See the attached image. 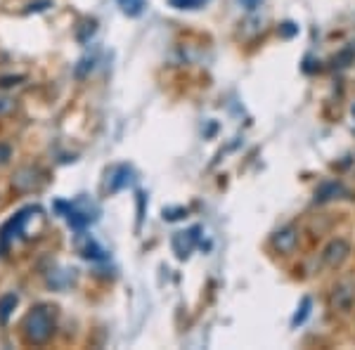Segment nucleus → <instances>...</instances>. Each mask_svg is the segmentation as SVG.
<instances>
[{"label":"nucleus","mask_w":355,"mask_h":350,"mask_svg":"<svg viewBox=\"0 0 355 350\" xmlns=\"http://www.w3.org/2000/svg\"><path fill=\"white\" fill-rule=\"evenodd\" d=\"M348 256H351V244H348L346 239H331V242L324 246V251H322L324 265L331 268V270L341 268L343 263L348 261Z\"/></svg>","instance_id":"2"},{"label":"nucleus","mask_w":355,"mask_h":350,"mask_svg":"<svg viewBox=\"0 0 355 350\" xmlns=\"http://www.w3.org/2000/svg\"><path fill=\"white\" fill-rule=\"evenodd\" d=\"M296 31H299V28H296L294 24H284V26H282V33H284L287 38H289V36H294Z\"/></svg>","instance_id":"16"},{"label":"nucleus","mask_w":355,"mask_h":350,"mask_svg":"<svg viewBox=\"0 0 355 350\" xmlns=\"http://www.w3.org/2000/svg\"><path fill=\"white\" fill-rule=\"evenodd\" d=\"M311 306H313L311 298H303V301H301V308L296 310V315H294V320H291V324L299 326V324L306 322V317H308V315H311Z\"/></svg>","instance_id":"10"},{"label":"nucleus","mask_w":355,"mask_h":350,"mask_svg":"<svg viewBox=\"0 0 355 350\" xmlns=\"http://www.w3.org/2000/svg\"><path fill=\"white\" fill-rule=\"evenodd\" d=\"M41 173H38L36 168H31V166H26V168H19L12 177V187L19 189V192H31V189H38L41 187Z\"/></svg>","instance_id":"4"},{"label":"nucleus","mask_w":355,"mask_h":350,"mask_svg":"<svg viewBox=\"0 0 355 350\" xmlns=\"http://www.w3.org/2000/svg\"><path fill=\"white\" fill-rule=\"evenodd\" d=\"M355 303V282L353 279H341L339 284L331 291V306L341 313H348Z\"/></svg>","instance_id":"3"},{"label":"nucleus","mask_w":355,"mask_h":350,"mask_svg":"<svg viewBox=\"0 0 355 350\" xmlns=\"http://www.w3.org/2000/svg\"><path fill=\"white\" fill-rule=\"evenodd\" d=\"M55 331V310L48 306H41L26 315L24 320V334L28 343H36V346H43V343L50 341Z\"/></svg>","instance_id":"1"},{"label":"nucleus","mask_w":355,"mask_h":350,"mask_svg":"<svg viewBox=\"0 0 355 350\" xmlns=\"http://www.w3.org/2000/svg\"><path fill=\"white\" fill-rule=\"evenodd\" d=\"M239 3H242L244 10H256L261 5V0H239Z\"/></svg>","instance_id":"15"},{"label":"nucleus","mask_w":355,"mask_h":350,"mask_svg":"<svg viewBox=\"0 0 355 350\" xmlns=\"http://www.w3.org/2000/svg\"><path fill=\"white\" fill-rule=\"evenodd\" d=\"M343 192H346V189H343L341 182H336V180L322 182V185L318 187V192H315V202H329V199L339 197Z\"/></svg>","instance_id":"7"},{"label":"nucleus","mask_w":355,"mask_h":350,"mask_svg":"<svg viewBox=\"0 0 355 350\" xmlns=\"http://www.w3.org/2000/svg\"><path fill=\"white\" fill-rule=\"evenodd\" d=\"M10 159H12V147L3 145V142H0V166H5V164L10 161Z\"/></svg>","instance_id":"14"},{"label":"nucleus","mask_w":355,"mask_h":350,"mask_svg":"<svg viewBox=\"0 0 355 350\" xmlns=\"http://www.w3.org/2000/svg\"><path fill=\"white\" fill-rule=\"evenodd\" d=\"M296 244H299V232H296V227H291V225L279 229V232L272 237V246L279 251V254H291V251L296 249Z\"/></svg>","instance_id":"5"},{"label":"nucleus","mask_w":355,"mask_h":350,"mask_svg":"<svg viewBox=\"0 0 355 350\" xmlns=\"http://www.w3.org/2000/svg\"><path fill=\"white\" fill-rule=\"evenodd\" d=\"M17 306V296L15 294H5L0 298V324H8L10 320V313L15 310Z\"/></svg>","instance_id":"9"},{"label":"nucleus","mask_w":355,"mask_h":350,"mask_svg":"<svg viewBox=\"0 0 355 350\" xmlns=\"http://www.w3.org/2000/svg\"><path fill=\"white\" fill-rule=\"evenodd\" d=\"M168 3L178 10H197V8H202L204 3H209V0H168Z\"/></svg>","instance_id":"12"},{"label":"nucleus","mask_w":355,"mask_h":350,"mask_svg":"<svg viewBox=\"0 0 355 350\" xmlns=\"http://www.w3.org/2000/svg\"><path fill=\"white\" fill-rule=\"evenodd\" d=\"M128 182H130V168L128 166H119L110 177V189L112 192H119V189H123Z\"/></svg>","instance_id":"8"},{"label":"nucleus","mask_w":355,"mask_h":350,"mask_svg":"<svg viewBox=\"0 0 355 350\" xmlns=\"http://www.w3.org/2000/svg\"><path fill=\"white\" fill-rule=\"evenodd\" d=\"M123 8V12H128L130 17H137L142 12V5H145V0H119Z\"/></svg>","instance_id":"11"},{"label":"nucleus","mask_w":355,"mask_h":350,"mask_svg":"<svg viewBox=\"0 0 355 350\" xmlns=\"http://www.w3.org/2000/svg\"><path fill=\"white\" fill-rule=\"evenodd\" d=\"M197 232H199V229L192 227L190 232H178L175 237H173V249H175V254L180 256V258L190 256L192 246H194V242H197Z\"/></svg>","instance_id":"6"},{"label":"nucleus","mask_w":355,"mask_h":350,"mask_svg":"<svg viewBox=\"0 0 355 350\" xmlns=\"http://www.w3.org/2000/svg\"><path fill=\"white\" fill-rule=\"evenodd\" d=\"M15 109V100L12 97H0V116H8Z\"/></svg>","instance_id":"13"}]
</instances>
